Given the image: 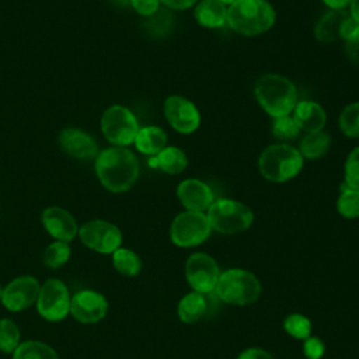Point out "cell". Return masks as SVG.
Returning <instances> with one entry per match:
<instances>
[{
    "label": "cell",
    "mask_w": 359,
    "mask_h": 359,
    "mask_svg": "<svg viewBox=\"0 0 359 359\" xmlns=\"http://www.w3.org/2000/svg\"><path fill=\"white\" fill-rule=\"evenodd\" d=\"M352 0H323V3L330 8V10H345L349 7Z\"/></svg>",
    "instance_id": "60d3db41"
},
{
    "label": "cell",
    "mask_w": 359,
    "mask_h": 359,
    "mask_svg": "<svg viewBox=\"0 0 359 359\" xmlns=\"http://www.w3.org/2000/svg\"><path fill=\"white\" fill-rule=\"evenodd\" d=\"M358 31H359V24L348 13V15L344 18L341 28H339V39L348 41L352 36H355L358 34Z\"/></svg>",
    "instance_id": "8d00e7d4"
},
{
    "label": "cell",
    "mask_w": 359,
    "mask_h": 359,
    "mask_svg": "<svg viewBox=\"0 0 359 359\" xmlns=\"http://www.w3.org/2000/svg\"><path fill=\"white\" fill-rule=\"evenodd\" d=\"M341 192L337 199V210L345 219L359 217V191L349 188L345 182L339 187Z\"/></svg>",
    "instance_id": "4316f807"
},
{
    "label": "cell",
    "mask_w": 359,
    "mask_h": 359,
    "mask_svg": "<svg viewBox=\"0 0 359 359\" xmlns=\"http://www.w3.org/2000/svg\"><path fill=\"white\" fill-rule=\"evenodd\" d=\"M206 216L212 230L222 234L245 231L254 222V213L245 203L229 198L215 199L209 206Z\"/></svg>",
    "instance_id": "8992f818"
},
{
    "label": "cell",
    "mask_w": 359,
    "mask_h": 359,
    "mask_svg": "<svg viewBox=\"0 0 359 359\" xmlns=\"http://www.w3.org/2000/svg\"><path fill=\"white\" fill-rule=\"evenodd\" d=\"M133 143L140 153L156 156L167 146V133L160 126H143L139 128Z\"/></svg>",
    "instance_id": "44dd1931"
},
{
    "label": "cell",
    "mask_w": 359,
    "mask_h": 359,
    "mask_svg": "<svg viewBox=\"0 0 359 359\" xmlns=\"http://www.w3.org/2000/svg\"><path fill=\"white\" fill-rule=\"evenodd\" d=\"M348 13L345 10H330L325 13L314 27V36L320 42H334L339 39V28Z\"/></svg>",
    "instance_id": "7402d4cb"
},
{
    "label": "cell",
    "mask_w": 359,
    "mask_h": 359,
    "mask_svg": "<svg viewBox=\"0 0 359 359\" xmlns=\"http://www.w3.org/2000/svg\"><path fill=\"white\" fill-rule=\"evenodd\" d=\"M276 21V11L268 0H236L227 7L229 27L244 36L269 31Z\"/></svg>",
    "instance_id": "3957f363"
},
{
    "label": "cell",
    "mask_w": 359,
    "mask_h": 359,
    "mask_svg": "<svg viewBox=\"0 0 359 359\" xmlns=\"http://www.w3.org/2000/svg\"><path fill=\"white\" fill-rule=\"evenodd\" d=\"M20 345V330L10 318L0 320V351L13 353Z\"/></svg>",
    "instance_id": "f546056e"
},
{
    "label": "cell",
    "mask_w": 359,
    "mask_h": 359,
    "mask_svg": "<svg viewBox=\"0 0 359 359\" xmlns=\"http://www.w3.org/2000/svg\"><path fill=\"white\" fill-rule=\"evenodd\" d=\"M324 344L321 339L316 338V337H309L304 339L303 344V352L304 356L309 359H320L324 355Z\"/></svg>",
    "instance_id": "e575fe53"
},
{
    "label": "cell",
    "mask_w": 359,
    "mask_h": 359,
    "mask_svg": "<svg viewBox=\"0 0 359 359\" xmlns=\"http://www.w3.org/2000/svg\"><path fill=\"white\" fill-rule=\"evenodd\" d=\"M107 299L95 290H80L70 300V314L83 324H93L105 317Z\"/></svg>",
    "instance_id": "5bb4252c"
},
{
    "label": "cell",
    "mask_w": 359,
    "mask_h": 359,
    "mask_svg": "<svg viewBox=\"0 0 359 359\" xmlns=\"http://www.w3.org/2000/svg\"><path fill=\"white\" fill-rule=\"evenodd\" d=\"M219 276V265L209 254L195 252L185 262V278L194 292L203 294L213 292Z\"/></svg>",
    "instance_id": "8fae6325"
},
{
    "label": "cell",
    "mask_w": 359,
    "mask_h": 359,
    "mask_svg": "<svg viewBox=\"0 0 359 359\" xmlns=\"http://www.w3.org/2000/svg\"><path fill=\"white\" fill-rule=\"evenodd\" d=\"M41 219L46 231L57 241L69 243L79 233V227L74 217L63 208H59V206L46 208L42 212Z\"/></svg>",
    "instance_id": "2e32d148"
},
{
    "label": "cell",
    "mask_w": 359,
    "mask_h": 359,
    "mask_svg": "<svg viewBox=\"0 0 359 359\" xmlns=\"http://www.w3.org/2000/svg\"><path fill=\"white\" fill-rule=\"evenodd\" d=\"M339 130L348 137H359V101L351 102L338 116Z\"/></svg>",
    "instance_id": "83f0119b"
},
{
    "label": "cell",
    "mask_w": 359,
    "mask_h": 359,
    "mask_svg": "<svg viewBox=\"0 0 359 359\" xmlns=\"http://www.w3.org/2000/svg\"><path fill=\"white\" fill-rule=\"evenodd\" d=\"M81 243L101 254H112L122 244L121 230L105 220H90L79 229Z\"/></svg>",
    "instance_id": "30bf717a"
},
{
    "label": "cell",
    "mask_w": 359,
    "mask_h": 359,
    "mask_svg": "<svg viewBox=\"0 0 359 359\" xmlns=\"http://www.w3.org/2000/svg\"><path fill=\"white\" fill-rule=\"evenodd\" d=\"M163 111L170 126L178 133H194L201 125V114L196 105L182 95L167 97Z\"/></svg>",
    "instance_id": "7c38bea8"
},
{
    "label": "cell",
    "mask_w": 359,
    "mask_h": 359,
    "mask_svg": "<svg viewBox=\"0 0 359 359\" xmlns=\"http://www.w3.org/2000/svg\"><path fill=\"white\" fill-rule=\"evenodd\" d=\"M177 196L187 210L205 212L215 201L212 188L196 178L182 180L177 187Z\"/></svg>",
    "instance_id": "9a60e30c"
},
{
    "label": "cell",
    "mask_w": 359,
    "mask_h": 359,
    "mask_svg": "<svg viewBox=\"0 0 359 359\" xmlns=\"http://www.w3.org/2000/svg\"><path fill=\"white\" fill-rule=\"evenodd\" d=\"M283 327L289 335L297 339H306L311 332V323L303 314H290L286 317Z\"/></svg>",
    "instance_id": "d6a6232c"
},
{
    "label": "cell",
    "mask_w": 359,
    "mask_h": 359,
    "mask_svg": "<svg viewBox=\"0 0 359 359\" xmlns=\"http://www.w3.org/2000/svg\"><path fill=\"white\" fill-rule=\"evenodd\" d=\"M137 157L126 147H109L98 153L95 174L100 182L111 192L130 189L139 177Z\"/></svg>",
    "instance_id": "6da1fadb"
},
{
    "label": "cell",
    "mask_w": 359,
    "mask_h": 359,
    "mask_svg": "<svg viewBox=\"0 0 359 359\" xmlns=\"http://www.w3.org/2000/svg\"><path fill=\"white\" fill-rule=\"evenodd\" d=\"M219 1H222V3L226 4V6H230V4H233L236 0H219Z\"/></svg>",
    "instance_id": "7bdbcfd3"
},
{
    "label": "cell",
    "mask_w": 359,
    "mask_h": 359,
    "mask_svg": "<svg viewBox=\"0 0 359 359\" xmlns=\"http://www.w3.org/2000/svg\"><path fill=\"white\" fill-rule=\"evenodd\" d=\"M13 359H59L49 345L41 341H25L13 352Z\"/></svg>",
    "instance_id": "d4e9b609"
},
{
    "label": "cell",
    "mask_w": 359,
    "mask_h": 359,
    "mask_svg": "<svg viewBox=\"0 0 359 359\" xmlns=\"http://www.w3.org/2000/svg\"><path fill=\"white\" fill-rule=\"evenodd\" d=\"M41 285L34 276H18L3 287L1 303L10 311H21L36 303Z\"/></svg>",
    "instance_id": "4fadbf2b"
},
{
    "label": "cell",
    "mask_w": 359,
    "mask_h": 359,
    "mask_svg": "<svg viewBox=\"0 0 359 359\" xmlns=\"http://www.w3.org/2000/svg\"><path fill=\"white\" fill-rule=\"evenodd\" d=\"M254 95L259 107L272 118L290 115L297 104V88L285 76L266 73L257 79Z\"/></svg>",
    "instance_id": "7a4b0ae2"
},
{
    "label": "cell",
    "mask_w": 359,
    "mask_h": 359,
    "mask_svg": "<svg viewBox=\"0 0 359 359\" xmlns=\"http://www.w3.org/2000/svg\"><path fill=\"white\" fill-rule=\"evenodd\" d=\"M292 114V118L294 119L299 129L304 130L306 133L323 130L327 122V114L324 108L318 102L310 100L297 101Z\"/></svg>",
    "instance_id": "ac0fdd59"
},
{
    "label": "cell",
    "mask_w": 359,
    "mask_h": 359,
    "mask_svg": "<svg viewBox=\"0 0 359 359\" xmlns=\"http://www.w3.org/2000/svg\"><path fill=\"white\" fill-rule=\"evenodd\" d=\"M63 151L74 158L90 160L98 156V146L93 136L77 128H66L59 135Z\"/></svg>",
    "instance_id": "e0dca14e"
},
{
    "label": "cell",
    "mask_w": 359,
    "mask_h": 359,
    "mask_svg": "<svg viewBox=\"0 0 359 359\" xmlns=\"http://www.w3.org/2000/svg\"><path fill=\"white\" fill-rule=\"evenodd\" d=\"M215 292L224 303L247 306L259 297L261 283L250 271L233 268L220 273Z\"/></svg>",
    "instance_id": "5b68a950"
},
{
    "label": "cell",
    "mask_w": 359,
    "mask_h": 359,
    "mask_svg": "<svg viewBox=\"0 0 359 359\" xmlns=\"http://www.w3.org/2000/svg\"><path fill=\"white\" fill-rule=\"evenodd\" d=\"M208 303L203 293L191 292L178 303V317L185 324H192L202 318L206 313Z\"/></svg>",
    "instance_id": "603a6c76"
},
{
    "label": "cell",
    "mask_w": 359,
    "mask_h": 359,
    "mask_svg": "<svg viewBox=\"0 0 359 359\" xmlns=\"http://www.w3.org/2000/svg\"><path fill=\"white\" fill-rule=\"evenodd\" d=\"M112 264L115 269L125 276H136L142 269V261L136 252L119 247L112 252Z\"/></svg>",
    "instance_id": "484cf974"
},
{
    "label": "cell",
    "mask_w": 359,
    "mask_h": 359,
    "mask_svg": "<svg viewBox=\"0 0 359 359\" xmlns=\"http://www.w3.org/2000/svg\"><path fill=\"white\" fill-rule=\"evenodd\" d=\"M101 129L109 143L125 147L135 142L139 123L130 109L123 105H112L102 114Z\"/></svg>",
    "instance_id": "ba28073f"
},
{
    "label": "cell",
    "mask_w": 359,
    "mask_h": 359,
    "mask_svg": "<svg viewBox=\"0 0 359 359\" xmlns=\"http://www.w3.org/2000/svg\"><path fill=\"white\" fill-rule=\"evenodd\" d=\"M210 231L206 213L185 210L174 217L170 226V238L178 247H195L206 241Z\"/></svg>",
    "instance_id": "52a82bcc"
},
{
    "label": "cell",
    "mask_w": 359,
    "mask_h": 359,
    "mask_svg": "<svg viewBox=\"0 0 359 359\" xmlns=\"http://www.w3.org/2000/svg\"><path fill=\"white\" fill-rule=\"evenodd\" d=\"M349 14L359 24V0H352L351 1V4H349Z\"/></svg>",
    "instance_id": "b9f144b4"
},
{
    "label": "cell",
    "mask_w": 359,
    "mask_h": 359,
    "mask_svg": "<svg viewBox=\"0 0 359 359\" xmlns=\"http://www.w3.org/2000/svg\"><path fill=\"white\" fill-rule=\"evenodd\" d=\"M70 300L67 286L62 280L52 278L41 286L36 309L45 320L60 321L70 313Z\"/></svg>",
    "instance_id": "9c48e42d"
},
{
    "label": "cell",
    "mask_w": 359,
    "mask_h": 359,
    "mask_svg": "<svg viewBox=\"0 0 359 359\" xmlns=\"http://www.w3.org/2000/svg\"><path fill=\"white\" fill-rule=\"evenodd\" d=\"M195 20L205 28H219L226 24L227 6L219 0H202L194 11Z\"/></svg>",
    "instance_id": "ffe728a7"
},
{
    "label": "cell",
    "mask_w": 359,
    "mask_h": 359,
    "mask_svg": "<svg viewBox=\"0 0 359 359\" xmlns=\"http://www.w3.org/2000/svg\"><path fill=\"white\" fill-rule=\"evenodd\" d=\"M130 6L140 15L150 17L160 8V0H130Z\"/></svg>",
    "instance_id": "d590c367"
},
{
    "label": "cell",
    "mask_w": 359,
    "mask_h": 359,
    "mask_svg": "<svg viewBox=\"0 0 359 359\" xmlns=\"http://www.w3.org/2000/svg\"><path fill=\"white\" fill-rule=\"evenodd\" d=\"M174 25L172 14L167 8H158L153 15L149 17L147 28L153 36H165Z\"/></svg>",
    "instance_id": "4dcf8cb0"
},
{
    "label": "cell",
    "mask_w": 359,
    "mask_h": 359,
    "mask_svg": "<svg viewBox=\"0 0 359 359\" xmlns=\"http://www.w3.org/2000/svg\"><path fill=\"white\" fill-rule=\"evenodd\" d=\"M160 3H163L167 8L171 10H185L192 7L196 0H160Z\"/></svg>",
    "instance_id": "ab89813d"
},
{
    "label": "cell",
    "mask_w": 359,
    "mask_h": 359,
    "mask_svg": "<svg viewBox=\"0 0 359 359\" xmlns=\"http://www.w3.org/2000/svg\"><path fill=\"white\" fill-rule=\"evenodd\" d=\"M70 258V247L67 243L65 241H55L52 244H49L43 252V264L50 268V269H56L60 268L62 265H65Z\"/></svg>",
    "instance_id": "f1b7e54d"
},
{
    "label": "cell",
    "mask_w": 359,
    "mask_h": 359,
    "mask_svg": "<svg viewBox=\"0 0 359 359\" xmlns=\"http://www.w3.org/2000/svg\"><path fill=\"white\" fill-rule=\"evenodd\" d=\"M150 167L163 170L167 174L175 175L181 174L188 165L187 154L177 146H165L156 156H151L149 160Z\"/></svg>",
    "instance_id": "d6986e66"
},
{
    "label": "cell",
    "mask_w": 359,
    "mask_h": 359,
    "mask_svg": "<svg viewBox=\"0 0 359 359\" xmlns=\"http://www.w3.org/2000/svg\"><path fill=\"white\" fill-rule=\"evenodd\" d=\"M345 53L353 63H359V31L355 36L345 41Z\"/></svg>",
    "instance_id": "74e56055"
},
{
    "label": "cell",
    "mask_w": 359,
    "mask_h": 359,
    "mask_svg": "<svg viewBox=\"0 0 359 359\" xmlns=\"http://www.w3.org/2000/svg\"><path fill=\"white\" fill-rule=\"evenodd\" d=\"M116 1H119L121 4H123V6H130V0H116Z\"/></svg>",
    "instance_id": "ee69618b"
},
{
    "label": "cell",
    "mask_w": 359,
    "mask_h": 359,
    "mask_svg": "<svg viewBox=\"0 0 359 359\" xmlns=\"http://www.w3.org/2000/svg\"><path fill=\"white\" fill-rule=\"evenodd\" d=\"M344 182L349 188L359 191V146L349 151L344 165Z\"/></svg>",
    "instance_id": "836d02e7"
},
{
    "label": "cell",
    "mask_w": 359,
    "mask_h": 359,
    "mask_svg": "<svg viewBox=\"0 0 359 359\" xmlns=\"http://www.w3.org/2000/svg\"><path fill=\"white\" fill-rule=\"evenodd\" d=\"M1 294H3V286L0 285V300H1Z\"/></svg>",
    "instance_id": "f6af8a7d"
},
{
    "label": "cell",
    "mask_w": 359,
    "mask_h": 359,
    "mask_svg": "<svg viewBox=\"0 0 359 359\" xmlns=\"http://www.w3.org/2000/svg\"><path fill=\"white\" fill-rule=\"evenodd\" d=\"M272 135L283 142H290L299 137L300 129L290 115L273 118L272 121Z\"/></svg>",
    "instance_id": "1f68e13d"
},
{
    "label": "cell",
    "mask_w": 359,
    "mask_h": 359,
    "mask_svg": "<svg viewBox=\"0 0 359 359\" xmlns=\"http://www.w3.org/2000/svg\"><path fill=\"white\" fill-rule=\"evenodd\" d=\"M330 146H331V136L327 132L324 130L310 132L302 137L299 143V151L303 158L316 160L323 157L328 151Z\"/></svg>",
    "instance_id": "cb8c5ba5"
},
{
    "label": "cell",
    "mask_w": 359,
    "mask_h": 359,
    "mask_svg": "<svg viewBox=\"0 0 359 359\" xmlns=\"http://www.w3.org/2000/svg\"><path fill=\"white\" fill-rule=\"evenodd\" d=\"M237 359H273V358L261 348H248L243 351Z\"/></svg>",
    "instance_id": "f35d334b"
},
{
    "label": "cell",
    "mask_w": 359,
    "mask_h": 359,
    "mask_svg": "<svg viewBox=\"0 0 359 359\" xmlns=\"http://www.w3.org/2000/svg\"><path fill=\"white\" fill-rule=\"evenodd\" d=\"M303 160L299 149L289 143H275L261 151L258 168L265 180L286 182L302 171Z\"/></svg>",
    "instance_id": "277c9868"
}]
</instances>
